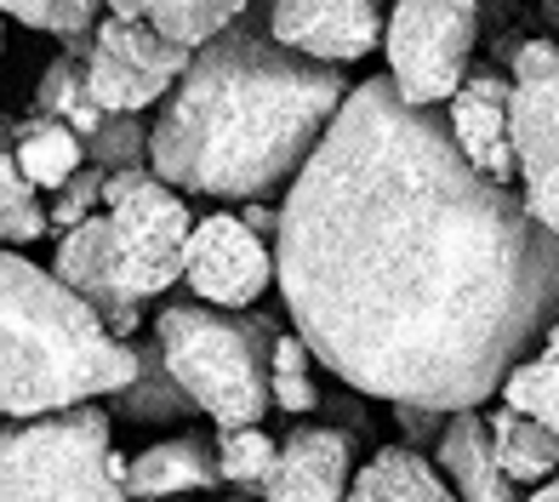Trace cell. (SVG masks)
Here are the masks:
<instances>
[{"mask_svg": "<svg viewBox=\"0 0 559 502\" xmlns=\"http://www.w3.org/2000/svg\"><path fill=\"white\" fill-rule=\"evenodd\" d=\"M274 263L314 360L389 406L479 411L559 320V235L389 74L292 178Z\"/></svg>", "mask_w": 559, "mask_h": 502, "instance_id": "6da1fadb", "label": "cell"}, {"mask_svg": "<svg viewBox=\"0 0 559 502\" xmlns=\"http://www.w3.org/2000/svg\"><path fill=\"white\" fill-rule=\"evenodd\" d=\"M348 104L337 63H314L280 46L240 12L223 35L194 46L189 74L166 97L148 132V171L183 194L263 200L292 183Z\"/></svg>", "mask_w": 559, "mask_h": 502, "instance_id": "7a4b0ae2", "label": "cell"}, {"mask_svg": "<svg viewBox=\"0 0 559 502\" xmlns=\"http://www.w3.org/2000/svg\"><path fill=\"white\" fill-rule=\"evenodd\" d=\"M132 376L138 348L120 343L86 297L0 246V417L115 399Z\"/></svg>", "mask_w": 559, "mask_h": 502, "instance_id": "3957f363", "label": "cell"}, {"mask_svg": "<svg viewBox=\"0 0 559 502\" xmlns=\"http://www.w3.org/2000/svg\"><path fill=\"white\" fill-rule=\"evenodd\" d=\"M274 320L258 309L171 303L155 314L171 376L217 429H251L274 406Z\"/></svg>", "mask_w": 559, "mask_h": 502, "instance_id": "277c9868", "label": "cell"}, {"mask_svg": "<svg viewBox=\"0 0 559 502\" xmlns=\"http://www.w3.org/2000/svg\"><path fill=\"white\" fill-rule=\"evenodd\" d=\"M132 457L109 411L86 399L46 417H0V502H132Z\"/></svg>", "mask_w": 559, "mask_h": 502, "instance_id": "5b68a950", "label": "cell"}, {"mask_svg": "<svg viewBox=\"0 0 559 502\" xmlns=\"http://www.w3.org/2000/svg\"><path fill=\"white\" fill-rule=\"evenodd\" d=\"M104 217L115 240V291L120 303L143 309L148 297H166L189 268L194 217L183 189H171L160 171H109L104 178Z\"/></svg>", "mask_w": 559, "mask_h": 502, "instance_id": "8992f818", "label": "cell"}, {"mask_svg": "<svg viewBox=\"0 0 559 502\" xmlns=\"http://www.w3.org/2000/svg\"><path fill=\"white\" fill-rule=\"evenodd\" d=\"M479 40V0H394L389 12V81L405 104L440 109L468 81Z\"/></svg>", "mask_w": 559, "mask_h": 502, "instance_id": "52a82bcc", "label": "cell"}, {"mask_svg": "<svg viewBox=\"0 0 559 502\" xmlns=\"http://www.w3.org/2000/svg\"><path fill=\"white\" fill-rule=\"evenodd\" d=\"M63 52L81 58L86 86L109 115H143L148 104H160L166 92H177V81H183L189 63H194V46L160 35L155 23L120 17V12L97 17V29L86 40L63 46Z\"/></svg>", "mask_w": 559, "mask_h": 502, "instance_id": "ba28073f", "label": "cell"}, {"mask_svg": "<svg viewBox=\"0 0 559 502\" xmlns=\"http://www.w3.org/2000/svg\"><path fill=\"white\" fill-rule=\"evenodd\" d=\"M514 81V155L531 217L559 235V46L525 40L508 58Z\"/></svg>", "mask_w": 559, "mask_h": 502, "instance_id": "9c48e42d", "label": "cell"}, {"mask_svg": "<svg viewBox=\"0 0 559 502\" xmlns=\"http://www.w3.org/2000/svg\"><path fill=\"white\" fill-rule=\"evenodd\" d=\"M274 246L251 229L240 212H212L194 223V240H189V268L183 280L200 303L212 309H251L258 297L274 286Z\"/></svg>", "mask_w": 559, "mask_h": 502, "instance_id": "30bf717a", "label": "cell"}, {"mask_svg": "<svg viewBox=\"0 0 559 502\" xmlns=\"http://www.w3.org/2000/svg\"><path fill=\"white\" fill-rule=\"evenodd\" d=\"M269 35L314 63H360L389 35L377 0H269Z\"/></svg>", "mask_w": 559, "mask_h": 502, "instance_id": "8fae6325", "label": "cell"}, {"mask_svg": "<svg viewBox=\"0 0 559 502\" xmlns=\"http://www.w3.org/2000/svg\"><path fill=\"white\" fill-rule=\"evenodd\" d=\"M451 143L463 148V160L491 183H514L520 178V155H514V81L502 74H468L463 92L445 104Z\"/></svg>", "mask_w": 559, "mask_h": 502, "instance_id": "7c38bea8", "label": "cell"}, {"mask_svg": "<svg viewBox=\"0 0 559 502\" xmlns=\"http://www.w3.org/2000/svg\"><path fill=\"white\" fill-rule=\"evenodd\" d=\"M354 486V451L337 429H292L280 440V463L263 502H348Z\"/></svg>", "mask_w": 559, "mask_h": 502, "instance_id": "4fadbf2b", "label": "cell"}, {"mask_svg": "<svg viewBox=\"0 0 559 502\" xmlns=\"http://www.w3.org/2000/svg\"><path fill=\"white\" fill-rule=\"evenodd\" d=\"M435 451H440V474L456 491V502H525L520 486L502 474L497 451H491L486 411H451Z\"/></svg>", "mask_w": 559, "mask_h": 502, "instance_id": "5bb4252c", "label": "cell"}, {"mask_svg": "<svg viewBox=\"0 0 559 502\" xmlns=\"http://www.w3.org/2000/svg\"><path fill=\"white\" fill-rule=\"evenodd\" d=\"M212 486H223V474H217V445L206 434H171L160 445H143L132 457V474H126L132 502H166Z\"/></svg>", "mask_w": 559, "mask_h": 502, "instance_id": "9a60e30c", "label": "cell"}, {"mask_svg": "<svg viewBox=\"0 0 559 502\" xmlns=\"http://www.w3.org/2000/svg\"><path fill=\"white\" fill-rule=\"evenodd\" d=\"M7 138H12V155L23 166V178H29L40 194H58L74 171L86 166V138L74 132L69 120H58V115L29 109V115H17L7 125Z\"/></svg>", "mask_w": 559, "mask_h": 502, "instance_id": "2e32d148", "label": "cell"}, {"mask_svg": "<svg viewBox=\"0 0 559 502\" xmlns=\"http://www.w3.org/2000/svg\"><path fill=\"white\" fill-rule=\"evenodd\" d=\"M348 502H456V491L417 445H389L354 474Z\"/></svg>", "mask_w": 559, "mask_h": 502, "instance_id": "e0dca14e", "label": "cell"}, {"mask_svg": "<svg viewBox=\"0 0 559 502\" xmlns=\"http://www.w3.org/2000/svg\"><path fill=\"white\" fill-rule=\"evenodd\" d=\"M486 422H491L497 463H502V474H508L520 491H543L548 480H559V434H554V429H543L537 417H525V411H514V406L486 411Z\"/></svg>", "mask_w": 559, "mask_h": 502, "instance_id": "ac0fdd59", "label": "cell"}, {"mask_svg": "<svg viewBox=\"0 0 559 502\" xmlns=\"http://www.w3.org/2000/svg\"><path fill=\"white\" fill-rule=\"evenodd\" d=\"M115 411L132 417V422H183V417H194L200 406L189 399V389L171 376L160 343L148 337V343H138V376L115 394Z\"/></svg>", "mask_w": 559, "mask_h": 502, "instance_id": "d6986e66", "label": "cell"}, {"mask_svg": "<svg viewBox=\"0 0 559 502\" xmlns=\"http://www.w3.org/2000/svg\"><path fill=\"white\" fill-rule=\"evenodd\" d=\"M35 109L40 115H58V120H69L74 132L86 138V148L97 143L115 125V115L92 97V86H86V69H81V58L74 52H58L52 63L40 69V81H35Z\"/></svg>", "mask_w": 559, "mask_h": 502, "instance_id": "ffe728a7", "label": "cell"}, {"mask_svg": "<svg viewBox=\"0 0 559 502\" xmlns=\"http://www.w3.org/2000/svg\"><path fill=\"white\" fill-rule=\"evenodd\" d=\"M251 0H109V12L155 23L160 35L183 40V46H206L212 35H223Z\"/></svg>", "mask_w": 559, "mask_h": 502, "instance_id": "44dd1931", "label": "cell"}, {"mask_svg": "<svg viewBox=\"0 0 559 502\" xmlns=\"http://www.w3.org/2000/svg\"><path fill=\"white\" fill-rule=\"evenodd\" d=\"M502 406H514L525 417H537L543 429L559 434V320L543 332V348L531 360H520L514 371L502 376Z\"/></svg>", "mask_w": 559, "mask_h": 502, "instance_id": "7402d4cb", "label": "cell"}, {"mask_svg": "<svg viewBox=\"0 0 559 502\" xmlns=\"http://www.w3.org/2000/svg\"><path fill=\"white\" fill-rule=\"evenodd\" d=\"M46 206H40V189L23 178V166L12 155V138L0 125V246H23V240H40L46 235Z\"/></svg>", "mask_w": 559, "mask_h": 502, "instance_id": "603a6c76", "label": "cell"}, {"mask_svg": "<svg viewBox=\"0 0 559 502\" xmlns=\"http://www.w3.org/2000/svg\"><path fill=\"white\" fill-rule=\"evenodd\" d=\"M274 463H280V445L251 422V429H217V474H223V486H235V491H269L274 480Z\"/></svg>", "mask_w": 559, "mask_h": 502, "instance_id": "cb8c5ba5", "label": "cell"}, {"mask_svg": "<svg viewBox=\"0 0 559 502\" xmlns=\"http://www.w3.org/2000/svg\"><path fill=\"white\" fill-rule=\"evenodd\" d=\"M97 7H104V0H0V17L74 46V40H86L97 29Z\"/></svg>", "mask_w": 559, "mask_h": 502, "instance_id": "d4e9b609", "label": "cell"}, {"mask_svg": "<svg viewBox=\"0 0 559 502\" xmlns=\"http://www.w3.org/2000/svg\"><path fill=\"white\" fill-rule=\"evenodd\" d=\"M314 348L302 337H274V406L280 411H314L320 389H314Z\"/></svg>", "mask_w": 559, "mask_h": 502, "instance_id": "484cf974", "label": "cell"}, {"mask_svg": "<svg viewBox=\"0 0 559 502\" xmlns=\"http://www.w3.org/2000/svg\"><path fill=\"white\" fill-rule=\"evenodd\" d=\"M104 178L109 171H97V166H81L74 178L52 194V206H46V217H52V229H81L86 217H97V206H104Z\"/></svg>", "mask_w": 559, "mask_h": 502, "instance_id": "4316f807", "label": "cell"}, {"mask_svg": "<svg viewBox=\"0 0 559 502\" xmlns=\"http://www.w3.org/2000/svg\"><path fill=\"white\" fill-rule=\"evenodd\" d=\"M394 417H400V429H405V440H412V445H428V440L440 445L451 411H435V406H394Z\"/></svg>", "mask_w": 559, "mask_h": 502, "instance_id": "83f0119b", "label": "cell"}, {"mask_svg": "<svg viewBox=\"0 0 559 502\" xmlns=\"http://www.w3.org/2000/svg\"><path fill=\"white\" fill-rule=\"evenodd\" d=\"M525 502H559V480H548V486H543V491H531V497H525Z\"/></svg>", "mask_w": 559, "mask_h": 502, "instance_id": "f1b7e54d", "label": "cell"}, {"mask_svg": "<svg viewBox=\"0 0 559 502\" xmlns=\"http://www.w3.org/2000/svg\"><path fill=\"white\" fill-rule=\"evenodd\" d=\"M543 17H548L554 29H559V0H543Z\"/></svg>", "mask_w": 559, "mask_h": 502, "instance_id": "f546056e", "label": "cell"}, {"mask_svg": "<svg viewBox=\"0 0 559 502\" xmlns=\"http://www.w3.org/2000/svg\"><path fill=\"white\" fill-rule=\"evenodd\" d=\"M228 502H246V497H228Z\"/></svg>", "mask_w": 559, "mask_h": 502, "instance_id": "4dcf8cb0", "label": "cell"}, {"mask_svg": "<svg viewBox=\"0 0 559 502\" xmlns=\"http://www.w3.org/2000/svg\"><path fill=\"white\" fill-rule=\"evenodd\" d=\"M166 502H171V497H166Z\"/></svg>", "mask_w": 559, "mask_h": 502, "instance_id": "1f68e13d", "label": "cell"}]
</instances>
